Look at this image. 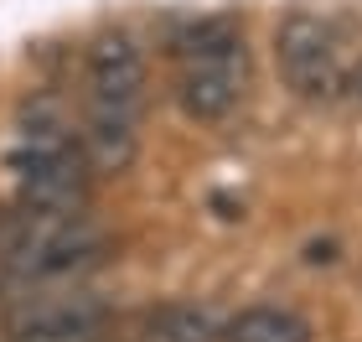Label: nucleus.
<instances>
[{"label":"nucleus","instance_id":"obj_1","mask_svg":"<svg viewBox=\"0 0 362 342\" xmlns=\"http://www.w3.org/2000/svg\"><path fill=\"white\" fill-rule=\"evenodd\" d=\"M88 99H83V145L93 176H119L129 171V161L140 156V120H145V52L135 47V37L114 31L98 37L88 47V68H83Z\"/></svg>","mask_w":362,"mask_h":342},{"label":"nucleus","instance_id":"obj_2","mask_svg":"<svg viewBox=\"0 0 362 342\" xmlns=\"http://www.w3.org/2000/svg\"><path fill=\"white\" fill-rule=\"evenodd\" d=\"M104 259V228L83 213H16L0 218V265L16 285H52L78 280Z\"/></svg>","mask_w":362,"mask_h":342},{"label":"nucleus","instance_id":"obj_3","mask_svg":"<svg viewBox=\"0 0 362 342\" xmlns=\"http://www.w3.org/2000/svg\"><path fill=\"white\" fill-rule=\"evenodd\" d=\"M249 89V52L243 31L228 16H202L176 37V104L187 120L212 125L233 114Z\"/></svg>","mask_w":362,"mask_h":342},{"label":"nucleus","instance_id":"obj_4","mask_svg":"<svg viewBox=\"0 0 362 342\" xmlns=\"http://www.w3.org/2000/svg\"><path fill=\"white\" fill-rule=\"evenodd\" d=\"M6 171L16 182V207L26 213H83L88 207L93 166L62 120H31L11 145Z\"/></svg>","mask_w":362,"mask_h":342},{"label":"nucleus","instance_id":"obj_5","mask_svg":"<svg viewBox=\"0 0 362 342\" xmlns=\"http://www.w3.org/2000/svg\"><path fill=\"white\" fill-rule=\"evenodd\" d=\"M274 68L285 78V89L305 104H326L347 89V68H341L337 31L310 11H295L274 31Z\"/></svg>","mask_w":362,"mask_h":342},{"label":"nucleus","instance_id":"obj_6","mask_svg":"<svg viewBox=\"0 0 362 342\" xmlns=\"http://www.w3.org/2000/svg\"><path fill=\"white\" fill-rule=\"evenodd\" d=\"M109 306L93 290L37 296L11 317V342H104Z\"/></svg>","mask_w":362,"mask_h":342},{"label":"nucleus","instance_id":"obj_7","mask_svg":"<svg viewBox=\"0 0 362 342\" xmlns=\"http://www.w3.org/2000/svg\"><path fill=\"white\" fill-rule=\"evenodd\" d=\"M223 342H310V321L290 306H243L223 327Z\"/></svg>","mask_w":362,"mask_h":342},{"label":"nucleus","instance_id":"obj_8","mask_svg":"<svg viewBox=\"0 0 362 342\" xmlns=\"http://www.w3.org/2000/svg\"><path fill=\"white\" fill-rule=\"evenodd\" d=\"M135 342H223V327L212 321L202 306H156L151 317H145V327Z\"/></svg>","mask_w":362,"mask_h":342},{"label":"nucleus","instance_id":"obj_9","mask_svg":"<svg viewBox=\"0 0 362 342\" xmlns=\"http://www.w3.org/2000/svg\"><path fill=\"white\" fill-rule=\"evenodd\" d=\"M347 84H352V93H357V104H362V62L352 68V78H347Z\"/></svg>","mask_w":362,"mask_h":342},{"label":"nucleus","instance_id":"obj_10","mask_svg":"<svg viewBox=\"0 0 362 342\" xmlns=\"http://www.w3.org/2000/svg\"><path fill=\"white\" fill-rule=\"evenodd\" d=\"M11 290H16V280H11V270L0 265V296H11Z\"/></svg>","mask_w":362,"mask_h":342}]
</instances>
